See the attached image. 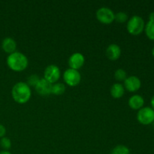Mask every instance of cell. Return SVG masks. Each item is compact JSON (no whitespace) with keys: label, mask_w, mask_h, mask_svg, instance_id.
<instances>
[{"label":"cell","mask_w":154,"mask_h":154,"mask_svg":"<svg viewBox=\"0 0 154 154\" xmlns=\"http://www.w3.org/2000/svg\"><path fill=\"white\" fill-rule=\"evenodd\" d=\"M2 48L3 51L7 54H13L16 51L17 42L14 38L10 37H7L3 39L2 42Z\"/></svg>","instance_id":"obj_12"},{"label":"cell","mask_w":154,"mask_h":154,"mask_svg":"<svg viewBox=\"0 0 154 154\" xmlns=\"http://www.w3.org/2000/svg\"><path fill=\"white\" fill-rule=\"evenodd\" d=\"M129 106L133 110H138L139 111L141 108H143L144 105V99L141 96L138 94L133 95L129 98L128 101Z\"/></svg>","instance_id":"obj_13"},{"label":"cell","mask_w":154,"mask_h":154,"mask_svg":"<svg viewBox=\"0 0 154 154\" xmlns=\"http://www.w3.org/2000/svg\"><path fill=\"white\" fill-rule=\"evenodd\" d=\"M150 105H151V108L154 110V95L153 97L151 98V100H150Z\"/></svg>","instance_id":"obj_24"},{"label":"cell","mask_w":154,"mask_h":154,"mask_svg":"<svg viewBox=\"0 0 154 154\" xmlns=\"http://www.w3.org/2000/svg\"><path fill=\"white\" fill-rule=\"evenodd\" d=\"M110 93L111 96L114 99H120L123 97L125 93L124 86L120 83H115L111 86Z\"/></svg>","instance_id":"obj_14"},{"label":"cell","mask_w":154,"mask_h":154,"mask_svg":"<svg viewBox=\"0 0 154 154\" xmlns=\"http://www.w3.org/2000/svg\"><path fill=\"white\" fill-rule=\"evenodd\" d=\"M152 55H153V57H154V47L153 49H152Z\"/></svg>","instance_id":"obj_26"},{"label":"cell","mask_w":154,"mask_h":154,"mask_svg":"<svg viewBox=\"0 0 154 154\" xmlns=\"http://www.w3.org/2000/svg\"><path fill=\"white\" fill-rule=\"evenodd\" d=\"M0 146L4 150H8L11 147V141L7 137H3L0 138Z\"/></svg>","instance_id":"obj_21"},{"label":"cell","mask_w":154,"mask_h":154,"mask_svg":"<svg viewBox=\"0 0 154 154\" xmlns=\"http://www.w3.org/2000/svg\"><path fill=\"white\" fill-rule=\"evenodd\" d=\"M66 91V86L63 83H56L52 84V90H51V94L56 95V96H60L63 95Z\"/></svg>","instance_id":"obj_15"},{"label":"cell","mask_w":154,"mask_h":154,"mask_svg":"<svg viewBox=\"0 0 154 154\" xmlns=\"http://www.w3.org/2000/svg\"><path fill=\"white\" fill-rule=\"evenodd\" d=\"M61 75L60 69L56 65H50L47 66L44 72V79L46 80L51 84H54L57 83Z\"/></svg>","instance_id":"obj_7"},{"label":"cell","mask_w":154,"mask_h":154,"mask_svg":"<svg viewBox=\"0 0 154 154\" xmlns=\"http://www.w3.org/2000/svg\"><path fill=\"white\" fill-rule=\"evenodd\" d=\"M111 154H130V150L126 146L119 144L113 149Z\"/></svg>","instance_id":"obj_17"},{"label":"cell","mask_w":154,"mask_h":154,"mask_svg":"<svg viewBox=\"0 0 154 154\" xmlns=\"http://www.w3.org/2000/svg\"><path fill=\"white\" fill-rule=\"evenodd\" d=\"M84 63H85V57L81 53L79 52L74 53L69 59V68L75 70L81 69L84 66Z\"/></svg>","instance_id":"obj_9"},{"label":"cell","mask_w":154,"mask_h":154,"mask_svg":"<svg viewBox=\"0 0 154 154\" xmlns=\"http://www.w3.org/2000/svg\"><path fill=\"white\" fill-rule=\"evenodd\" d=\"M41 78L38 76L37 75H31L30 76L28 77L27 78L26 83L29 87H35L36 84L38 83V81H40Z\"/></svg>","instance_id":"obj_20"},{"label":"cell","mask_w":154,"mask_h":154,"mask_svg":"<svg viewBox=\"0 0 154 154\" xmlns=\"http://www.w3.org/2000/svg\"><path fill=\"white\" fill-rule=\"evenodd\" d=\"M114 78L117 81H124L127 78V74L124 69H118L114 72Z\"/></svg>","instance_id":"obj_19"},{"label":"cell","mask_w":154,"mask_h":154,"mask_svg":"<svg viewBox=\"0 0 154 154\" xmlns=\"http://www.w3.org/2000/svg\"><path fill=\"white\" fill-rule=\"evenodd\" d=\"M145 23L143 18L138 15H134L128 20L126 29L129 34L132 35H138L144 30Z\"/></svg>","instance_id":"obj_3"},{"label":"cell","mask_w":154,"mask_h":154,"mask_svg":"<svg viewBox=\"0 0 154 154\" xmlns=\"http://www.w3.org/2000/svg\"><path fill=\"white\" fill-rule=\"evenodd\" d=\"M144 32L150 40L154 41V21L149 20L145 24V27H144Z\"/></svg>","instance_id":"obj_16"},{"label":"cell","mask_w":154,"mask_h":154,"mask_svg":"<svg viewBox=\"0 0 154 154\" xmlns=\"http://www.w3.org/2000/svg\"><path fill=\"white\" fill-rule=\"evenodd\" d=\"M96 16L98 20L102 23L111 24L114 21L115 14L109 8L102 7L98 9Z\"/></svg>","instance_id":"obj_6"},{"label":"cell","mask_w":154,"mask_h":154,"mask_svg":"<svg viewBox=\"0 0 154 154\" xmlns=\"http://www.w3.org/2000/svg\"><path fill=\"white\" fill-rule=\"evenodd\" d=\"M149 20L154 21V12H151L149 15Z\"/></svg>","instance_id":"obj_23"},{"label":"cell","mask_w":154,"mask_h":154,"mask_svg":"<svg viewBox=\"0 0 154 154\" xmlns=\"http://www.w3.org/2000/svg\"><path fill=\"white\" fill-rule=\"evenodd\" d=\"M124 88L130 93L137 92L141 87V81L137 76L132 75L126 78L124 81Z\"/></svg>","instance_id":"obj_8"},{"label":"cell","mask_w":154,"mask_h":154,"mask_svg":"<svg viewBox=\"0 0 154 154\" xmlns=\"http://www.w3.org/2000/svg\"><path fill=\"white\" fill-rule=\"evenodd\" d=\"M121 56V49L119 45L111 44L106 49V57L111 61H116Z\"/></svg>","instance_id":"obj_11"},{"label":"cell","mask_w":154,"mask_h":154,"mask_svg":"<svg viewBox=\"0 0 154 154\" xmlns=\"http://www.w3.org/2000/svg\"><path fill=\"white\" fill-rule=\"evenodd\" d=\"M11 96L17 103L26 104L31 98V89L26 82H18L12 87Z\"/></svg>","instance_id":"obj_1"},{"label":"cell","mask_w":154,"mask_h":154,"mask_svg":"<svg viewBox=\"0 0 154 154\" xmlns=\"http://www.w3.org/2000/svg\"><path fill=\"white\" fill-rule=\"evenodd\" d=\"M0 154H11L8 150H2V151L0 152Z\"/></svg>","instance_id":"obj_25"},{"label":"cell","mask_w":154,"mask_h":154,"mask_svg":"<svg viewBox=\"0 0 154 154\" xmlns=\"http://www.w3.org/2000/svg\"><path fill=\"white\" fill-rule=\"evenodd\" d=\"M36 92L38 95L42 96H48L51 94L52 84L47 81L44 78H41L36 86L35 87Z\"/></svg>","instance_id":"obj_10"},{"label":"cell","mask_w":154,"mask_h":154,"mask_svg":"<svg viewBox=\"0 0 154 154\" xmlns=\"http://www.w3.org/2000/svg\"><path fill=\"white\" fill-rule=\"evenodd\" d=\"M137 120L142 125H150L154 122V110L150 107H143L137 114Z\"/></svg>","instance_id":"obj_4"},{"label":"cell","mask_w":154,"mask_h":154,"mask_svg":"<svg viewBox=\"0 0 154 154\" xmlns=\"http://www.w3.org/2000/svg\"><path fill=\"white\" fill-rule=\"evenodd\" d=\"M8 66L14 72H22L27 68L29 60L26 56L19 51H15L8 56L6 60Z\"/></svg>","instance_id":"obj_2"},{"label":"cell","mask_w":154,"mask_h":154,"mask_svg":"<svg viewBox=\"0 0 154 154\" xmlns=\"http://www.w3.org/2000/svg\"><path fill=\"white\" fill-rule=\"evenodd\" d=\"M5 134H6L5 127L2 124H1V123H0V138L5 137Z\"/></svg>","instance_id":"obj_22"},{"label":"cell","mask_w":154,"mask_h":154,"mask_svg":"<svg viewBox=\"0 0 154 154\" xmlns=\"http://www.w3.org/2000/svg\"><path fill=\"white\" fill-rule=\"evenodd\" d=\"M128 20H129V17L126 12L120 11L115 14V16H114V20L117 21L119 23H124L126 21H128Z\"/></svg>","instance_id":"obj_18"},{"label":"cell","mask_w":154,"mask_h":154,"mask_svg":"<svg viewBox=\"0 0 154 154\" xmlns=\"http://www.w3.org/2000/svg\"><path fill=\"white\" fill-rule=\"evenodd\" d=\"M63 80L65 83L69 87H76L81 81V75L78 70L72 69H68L63 74Z\"/></svg>","instance_id":"obj_5"}]
</instances>
